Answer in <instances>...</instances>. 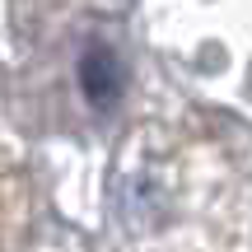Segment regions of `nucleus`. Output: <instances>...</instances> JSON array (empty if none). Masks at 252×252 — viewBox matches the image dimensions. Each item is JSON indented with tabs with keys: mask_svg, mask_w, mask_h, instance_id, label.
Listing matches in <instances>:
<instances>
[{
	"mask_svg": "<svg viewBox=\"0 0 252 252\" xmlns=\"http://www.w3.org/2000/svg\"><path fill=\"white\" fill-rule=\"evenodd\" d=\"M80 80H84V89H89L94 103H112L122 94V65H117V56L94 47V52L84 56V65H80Z\"/></svg>",
	"mask_w": 252,
	"mask_h": 252,
	"instance_id": "f257e3e1",
	"label": "nucleus"
}]
</instances>
